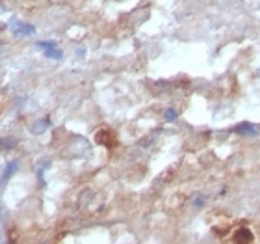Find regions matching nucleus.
<instances>
[{
	"label": "nucleus",
	"mask_w": 260,
	"mask_h": 244,
	"mask_svg": "<svg viewBox=\"0 0 260 244\" xmlns=\"http://www.w3.org/2000/svg\"><path fill=\"white\" fill-rule=\"evenodd\" d=\"M95 140H97V144L110 147V149L117 146V138H115V134L110 129H101V130H99L97 134H95Z\"/></svg>",
	"instance_id": "obj_1"
},
{
	"label": "nucleus",
	"mask_w": 260,
	"mask_h": 244,
	"mask_svg": "<svg viewBox=\"0 0 260 244\" xmlns=\"http://www.w3.org/2000/svg\"><path fill=\"white\" fill-rule=\"evenodd\" d=\"M233 242H236V244L253 242V233H251V229L249 228H238L233 235Z\"/></svg>",
	"instance_id": "obj_2"
},
{
	"label": "nucleus",
	"mask_w": 260,
	"mask_h": 244,
	"mask_svg": "<svg viewBox=\"0 0 260 244\" xmlns=\"http://www.w3.org/2000/svg\"><path fill=\"white\" fill-rule=\"evenodd\" d=\"M38 47L39 49H45V56H49V58H54V60H60L61 58V50L56 49V45L52 41H39Z\"/></svg>",
	"instance_id": "obj_3"
},
{
	"label": "nucleus",
	"mask_w": 260,
	"mask_h": 244,
	"mask_svg": "<svg viewBox=\"0 0 260 244\" xmlns=\"http://www.w3.org/2000/svg\"><path fill=\"white\" fill-rule=\"evenodd\" d=\"M11 28H13L15 36H32V34H36V28L32 24H26V22H15Z\"/></svg>",
	"instance_id": "obj_4"
},
{
	"label": "nucleus",
	"mask_w": 260,
	"mask_h": 244,
	"mask_svg": "<svg viewBox=\"0 0 260 244\" xmlns=\"http://www.w3.org/2000/svg\"><path fill=\"white\" fill-rule=\"evenodd\" d=\"M233 130L238 132V134H249V136L258 134V129H256V125H253V123H240V125H236Z\"/></svg>",
	"instance_id": "obj_5"
},
{
	"label": "nucleus",
	"mask_w": 260,
	"mask_h": 244,
	"mask_svg": "<svg viewBox=\"0 0 260 244\" xmlns=\"http://www.w3.org/2000/svg\"><path fill=\"white\" fill-rule=\"evenodd\" d=\"M17 168H19L17 160H11V162H8V166H6V170H4V174H2V179H0V186H4V184L11 179V175L15 174Z\"/></svg>",
	"instance_id": "obj_6"
},
{
	"label": "nucleus",
	"mask_w": 260,
	"mask_h": 244,
	"mask_svg": "<svg viewBox=\"0 0 260 244\" xmlns=\"http://www.w3.org/2000/svg\"><path fill=\"white\" fill-rule=\"evenodd\" d=\"M177 110L175 109H166V112H164V118H166V121H175L177 120Z\"/></svg>",
	"instance_id": "obj_7"
},
{
	"label": "nucleus",
	"mask_w": 260,
	"mask_h": 244,
	"mask_svg": "<svg viewBox=\"0 0 260 244\" xmlns=\"http://www.w3.org/2000/svg\"><path fill=\"white\" fill-rule=\"evenodd\" d=\"M47 125H50V120H45L43 123L36 125V132H41V130H45L43 127H47Z\"/></svg>",
	"instance_id": "obj_8"
},
{
	"label": "nucleus",
	"mask_w": 260,
	"mask_h": 244,
	"mask_svg": "<svg viewBox=\"0 0 260 244\" xmlns=\"http://www.w3.org/2000/svg\"><path fill=\"white\" fill-rule=\"evenodd\" d=\"M0 10H2V8H0Z\"/></svg>",
	"instance_id": "obj_9"
},
{
	"label": "nucleus",
	"mask_w": 260,
	"mask_h": 244,
	"mask_svg": "<svg viewBox=\"0 0 260 244\" xmlns=\"http://www.w3.org/2000/svg\"><path fill=\"white\" fill-rule=\"evenodd\" d=\"M0 240H2V239H0Z\"/></svg>",
	"instance_id": "obj_10"
}]
</instances>
